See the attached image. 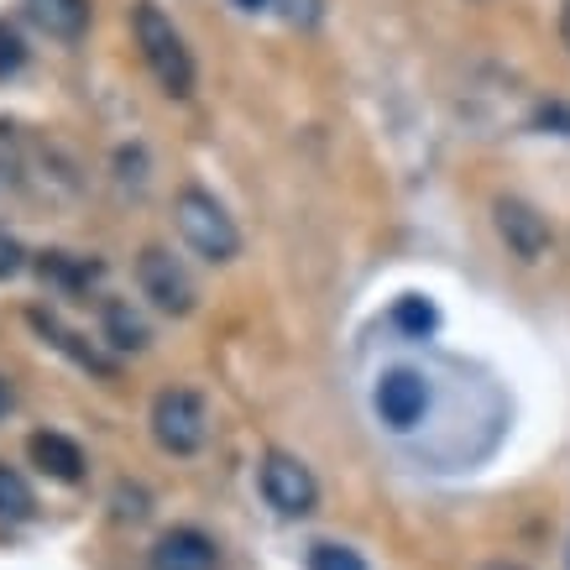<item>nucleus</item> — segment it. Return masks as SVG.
Listing matches in <instances>:
<instances>
[{
	"instance_id": "6",
	"label": "nucleus",
	"mask_w": 570,
	"mask_h": 570,
	"mask_svg": "<svg viewBox=\"0 0 570 570\" xmlns=\"http://www.w3.org/2000/svg\"><path fill=\"white\" fill-rule=\"evenodd\" d=\"M372 409L387 430H414L419 419L430 414V382L419 377L414 366H393L372 387Z\"/></svg>"
},
{
	"instance_id": "8",
	"label": "nucleus",
	"mask_w": 570,
	"mask_h": 570,
	"mask_svg": "<svg viewBox=\"0 0 570 570\" xmlns=\"http://www.w3.org/2000/svg\"><path fill=\"white\" fill-rule=\"evenodd\" d=\"M215 560H220V550L199 529H168L153 544V570H215Z\"/></svg>"
},
{
	"instance_id": "12",
	"label": "nucleus",
	"mask_w": 570,
	"mask_h": 570,
	"mask_svg": "<svg viewBox=\"0 0 570 570\" xmlns=\"http://www.w3.org/2000/svg\"><path fill=\"white\" fill-rule=\"evenodd\" d=\"M0 519H32V487L11 466H0Z\"/></svg>"
},
{
	"instance_id": "3",
	"label": "nucleus",
	"mask_w": 570,
	"mask_h": 570,
	"mask_svg": "<svg viewBox=\"0 0 570 570\" xmlns=\"http://www.w3.org/2000/svg\"><path fill=\"white\" fill-rule=\"evenodd\" d=\"M257 487H262V498H267V508H277L283 519H304V513H314V502H320L314 471L298 455H288V450H267L262 455Z\"/></svg>"
},
{
	"instance_id": "16",
	"label": "nucleus",
	"mask_w": 570,
	"mask_h": 570,
	"mask_svg": "<svg viewBox=\"0 0 570 570\" xmlns=\"http://www.w3.org/2000/svg\"><path fill=\"white\" fill-rule=\"evenodd\" d=\"M273 6H283V17L294 21V27H314V21H320V6H325V0H273Z\"/></svg>"
},
{
	"instance_id": "14",
	"label": "nucleus",
	"mask_w": 570,
	"mask_h": 570,
	"mask_svg": "<svg viewBox=\"0 0 570 570\" xmlns=\"http://www.w3.org/2000/svg\"><path fill=\"white\" fill-rule=\"evenodd\" d=\"M309 570H366V560L356 550H346V544H314Z\"/></svg>"
},
{
	"instance_id": "9",
	"label": "nucleus",
	"mask_w": 570,
	"mask_h": 570,
	"mask_svg": "<svg viewBox=\"0 0 570 570\" xmlns=\"http://www.w3.org/2000/svg\"><path fill=\"white\" fill-rule=\"evenodd\" d=\"M32 461L48 476H58V482H79L85 476V450L73 445L69 434H52V430H42V434H32Z\"/></svg>"
},
{
	"instance_id": "5",
	"label": "nucleus",
	"mask_w": 570,
	"mask_h": 570,
	"mask_svg": "<svg viewBox=\"0 0 570 570\" xmlns=\"http://www.w3.org/2000/svg\"><path fill=\"white\" fill-rule=\"evenodd\" d=\"M137 283L163 314H194V304H199L194 277L184 273V262H178L174 252H163V246H147L137 257Z\"/></svg>"
},
{
	"instance_id": "13",
	"label": "nucleus",
	"mask_w": 570,
	"mask_h": 570,
	"mask_svg": "<svg viewBox=\"0 0 570 570\" xmlns=\"http://www.w3.org/2000/svg\"><path fill=\"white\" fill-rule=\"evenodd\" d=\"M393 325H397V330H409V335H430V330L440 325V314H434V304H424L419 294H409V298H397Z\"/></svg>"
},
{
	"instance_id": "17",
	"label": "nucleus",
	"mask_w": 570,
	"mask_h": 570,
	"mask_svg": "<svg viewBox=\"0 0 570 570\" xmlns=\"http://www.w3.org/2000/svg\"><path fill=\"white\" fill-rule=\"evenodd\" d=\"M21 267H27V252H21V246L0 230V277H17Z\"/></svg>"
},
{
	"instance_id": "4",
	"label": "nucleus",
	"mask_w": 570,
	"mask_h": 570,
	"mask_svg": "<svg viewBox=\"0 0 570 570\" xmlns=\"http://www.w3.org/2000/svg\"><path fill=\"white\" fill-rule=\"evenodd\" d=\"M205 430H209V414H205V397L189 393V387H168L157 393L153 403V434L157 445L168 455H194L205 445Z\"/></svg>"
},
{
	"instance_id": "15",
	"label": "nucleus",
	"mask_w": 570,
	"mask_h": 570,
	"mask_svg": "<svg viewBox=\"0 0 570 570\" xmlns=\"http://www.w3.org/2000/svg\"><path fill=\"white\" fill-rule=\"evenodd\" d=\"M27 63V48H21V37L0 21V73H17Z\"/></svg>"
},
{
	"instance_id": "20",
	"label": "nucleus",
	"mask_w": 570,
	"mask_h": 570,
	"mask_svg": "<svg viewBox=\"0 0 570 570\" xmlns=\"http://www.w3.org/2000/svg\"><path fill=\"white\" fill-rule=\"evenodd\" d=\"M487 570H529V566H513V560H492Z\"/></svg>"
},
{
	"instance_id": "11",
	"label": "nucleus",
	"mask_w": 570,
	"mask_h": 570,
	"mask_svg": "<svg viewBox=\"0 0 570 570\" xmlns=\"http://www.w3.org/2000/svg\"><path fill=\"white\" fill-rule=\"evenodd\" d=\"M85 0H37V17H42V27L58 37H73L79 27H85Z\"/></svg>"
},
{
	"instance_id": "18",
	"label": "nucleus",
	"mask_w": 570,
	"mask_h": 570,
	"mask_svg": "<svg viewBox=\"0 0 570 570\" xmlns=\"http://www.w3.org/2000/svg\"><path fill=\"white\" fill-rule=\"evenodd\" d=\"M560 37H566V48H570V0H566V11H560Z\"/></svg>"
},
{
	"instance_id": "19",
	"label": "nucleus",
	"mask_w": 570,
	"mask_h": 570,
	"mask_svg": "<svg viewBox=\"0 0 570 570\" xmlns=\"http://www.w3.org/2000/svg\"><path fill=\"white\" fill-rule=\"evenodd\" d=\"M236 6H242V11H267L273 0H236Z\"/></svg>"
},
{
	"instance_id": "7",
	"label": "nucleus",
	"mask_w": 570,
	"mask_h": 570,
	"mask_svg": "<svg viewBox=\"0 0 570 570\" xmlns=\"http://www.w3.org/2000/svg\"><path fill=\"white\" fill-rule=\"evenodd\" d=\"M498 236L508 242V252L523 262H539L550 252V225L539 209H529L523 199H498Z\"/></svg>"
},
{
	"instance_id": "1",
	"label": "nucleus",
	"mask_w": 570,
	"mask_h": 570,
	"mask_svg": "<svg viewBox=\"0 0 570 570\" xmlns=\"http://www.w3.org/2000/svg\"><path fill=\"white\" fill-rule=\"evenodd\" d=\"M131 32H137L141 63L153 69V79L163 85V95L189 100L194 95V52H189V42L178 37L174 21L163 17V6L137 0V11H131Z\"/></svg>"
},
{
	"instance_id": "10",
	"label": "nucleus",
	"mask_w": 570,
	"mask_h": 570,
	"mask_svg": "<svg viewBox=\"0 0 570 570\" xmlns=\"http://www.w3.org/2000/svg\"><path fill=\"white\" fill-rule=\"evenodd\" d=\"M105 335H110V346L116 351H141L147 341H153L147 325H141V314L131 309V304H121V298L105 304Z\"/></svg>"
},
{
	"instance_id": "2",
	"label": "nucleus",
	"mask_w": 570,
	"mask_h": 570,
	"mask_svg": "<svg viewBox=\"0 0 570 570\" xmlns=\"http://www.w3.org/2000/svg\"><path fill=\"white\" fill-rule=\"evenodd\" d=\"M174 225H178V236H184L205 262H230L242 252L236 220H230L220 199L205 189H178L174 194Z\"/></svg>"
},
{
	"instance_id": "21",
	"label": "nucleus",
	"mask_w": 570,
	"mask_h": 570,
	"mask_svg": "<svg viewBox=\"0 0 570 570\" xmlns=\"http://www.w3.org/2000/svg\"><path fill=\"white\" fill-rule=\"evenodd\" d=\"M11 409V393H6V377H0V414Z\"/></svg>"
}]
</instances>
